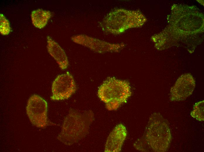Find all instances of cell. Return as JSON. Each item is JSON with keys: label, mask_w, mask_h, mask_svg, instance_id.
<instances>
[{"label": "cell", "mask_w": 204, "mask_h": 152, "mask_svg": "<svg viewBox=\"0 0 204 152\" xmlns=\"http://www.w3.org/2000/svg\"><path fill=\"white\" fill-rule=\"evenodd\" d=\"M51 16L48 11L41 9L33 11L31 15L32 23L37 28H42L46 25Z\"/></svg>", "instance_id": "obj_10"}, {"label": "cell", "mask_w": 204, "mask_h": 152, "mask_svg": "<svg viewBox=\"0 0 204 152\" xmlns=\"http://www.w3.org/2000/svg\"><path fill=\"white\" fill-rule=\"evenodd\" d=\"M47 47L49 53L54 58L62 70L66 69L69 64L64 51L57 43L49 36H47Z\"/></svg>", "instance_id": "obj_9"}, {"label": "cell", "mask_w": 204, "mask_h": 152, "mask_svg": "<svg viewBox=\"0 0 204 152\" xmlns=\"http://www.w3.org/2000/svg\"><path fill=\"white\" fill-rule=\"evenodd\" d=\"M11 31L10 23L8 20L2 14H0V32L3 35H7Z\"/></svg>", "instance_id": "obj_12"}, {"label": "cell", "mask_w": 204, "mask_h": 152, "mask_svg": "<svg viewBox=\"0 0 204 152\" xmlns=\"http://www.w3.org/2000/svg\"><path fill=\"white\" fill-rule=\"evenodd\" d=\"M172 136L168 120L158 113L149 117L142 137L134 144L142 152H164L169 148Z\"/></svg>", "instance_id": "obj_1"}, {"label": "cell", "mask_w": 204, "mask_h": 152, "mask_svg": "<svg viewBox=\"0 0 204 152\" xmlns=\"http://www.w3.org/2000/svg\"><path fill=\"white\" fill-rule=\"evenodd\" d=\"M76 89L74 78L69 72L59 75L53 81L52 87L53 100L67 99L74 93Z\"/></svg>", "instance_id": "obj_5"}, {"label": "cell", "mask_w": 204, "mask_h": 152, "mask_svg": "<svg viewBox=\"0 0 204 152\" xmlns=\"http://www.w3.org/2000/svg\"><path fill=\"white\" fill-rule=\"evenodd\" d=\"M26 112L33 125L38 128H45L49 125L47 103L39 96L34 94L30 97L26 107Z\"/></svg>", "instance_id": "obj_4"}, {"label": "cell", "mask_w": 204, "mask_h": 152, "mask_svg": "<svg viewBox=\"0 0 204 152\" xmlns=\"http://www.w3.org/2000/svg\"><path fill=\"white\" fill-rule=\"evenodd\" d=\"M74 42L87 47L96 52L103 53L114 50L115 45L83 34L71 37Z\"/></svg>", "instance_id": "obj_7"}, {"label": "cell", "mask_w": 204, "mask_h": 152, "mask_svg": "<svg viewBox=\"0 0 204 152\" xmlns=\"http://www.w3.org/2000/svg\"><path fill=\"white\" fill-rule=\"evenodd\" d=\"M127 135V131L125 126L122 124L117 125L108 136L105 152H120Z\"/></svg>", "instance_id": "obj_8"}, {"label": "cell", "mask_w": 204, "mask_h": 152, "mask_svg": "<svg viewBox=\"0 0 204 152\" xmlns=\"http://www.w3.org/2000/svg\"><path fill=\"white\" fill-rule=\"evenodd\" d=\"M131 94L129 83L125 80L109 77L99 86L98 95L106 103L108 110L117 109Z\"/></svg>", "instance_id": "obj_3"}, {"label": "cell", "mask_w": 204, "mask_h": 152, "mask_svg": "<svg viewBox=\"0 0 204 152\" xmlns=\"http://www.w3.org/2000/svg\"><path fill=\"white\" fill-rule=\"evenodd\" d=\"M195 86V81L190 74L182 75L171 88L170 100L174 101L185 100L192 94Z\"/></svg>", "instance_id": "obj_6"}, {"label": "cell", "mask_w": 204, "mask_h": 152, "mask_svg": "<svg viewBox=\"0 0 204 152\" xmlns=\"http://www.w3.org/2000/svg\"><path fill=\"white\" fill-rule=\"evenodd\" d=\"M204 100L196 103L191 113L192 117L199 121L204 120Z\"/></svg>", "instance_id": "obj_11"}, {"label": "cell", "mask_w": 204, "mask_h": 152, "mask_svg": "<svg viewBox=\"0 0 204 152\" xmlns=\"http://www.w3.org/2000/svg\"><path fill=\"white\" fill-rule=\"evenodd\" d=\"M94 118L93 113L91 110L81 113L71 109L64 118L57 139L67 146L77 142L88 133L89 126Z\"/></svg>", "instance_id": "obj_2"}]
</instances>
